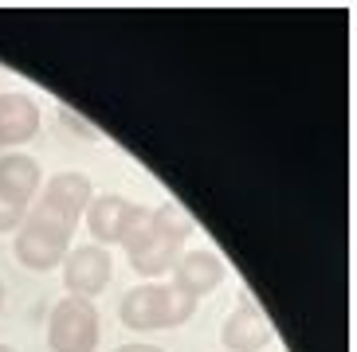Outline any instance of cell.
Returning <instances> with one entry per match:
<instances>
[{
    "mask_svg": "<svg viewBox=\"0 0 357 352\" xmlns=\"http://www.w3.org/2000/svg\"><path fill=\"white\" fill-rule=\"evenodd\" d=\"M59 122H63L71 134H79V137H91V141L98 137V125H91L86 118H79L75 110H67V106H59Z\"/></svg>",
    "mask_w": 357,
    "mask_h": 352,
    "instance_id": "cell-13",
    "label": "cell"
},
{
    "mask_svg": "<svg viewBox=\"0 0 357 352\" xmlns=\"http://www.w3.org/2000/svg\"><path fill=\"white\" fill-rule=\"evenodd\" d=\"M91 200H95V184H91V176L67 168V173H55L52 180L40 188V196H36L32 204L43 207L47 216L63 219L67 227H75V223L83 219V211H86Z\"/></svg>",
    "mask_w": 357,
    "mask_h": 352,
    "instance_id": "cell-7",
    "label": "cell"
},
{
    "mask_svg": "<svg viewBox=\"0 0 357 352\" xmlns=\"http://www.w3.org/2000/svg\"><path fill=\"white\" fill-rule=\"evenodd\" d=\"M71 235L75 227H67L63 219L47 216L43 207H28V219L20 223L16 239H12V255L16 262L36 274H47L52 266H63L67 250H71Z\"/></svg>",
    "mask_w": 357,
    "mask_h": 352,
    "instance_id": "cell-3",
    "label": "cell"
},
{
    "mask_svg": "<svg viewBox=\"0 0 357 352\" xmlns=\"http://www.w3.org/2000/svg\"><path fill=\"white\" fill-rule=\"evenodd\" d=\"M40 188H43V168L36 157L20 153V149L0 157V196L32 207V200L40 196Z\"/></svg>",
    "mask_w": 357,
    "mask_h": 352,
    "instance_id": "cell-11",
    "label": "cell"
},
{
    "mask_svg": "<svg viewBox=\"0 0 357 352\" xmlns=\"http://www.w3.org/2000/svg\"><path fill=\"white\" fill-rule=\"evenodd\" d=\"M83 219H86L91 239H95V247L110 250V247H122L130 235L142 231V223L149 219V207L134 204L126 196H114V192H102V196H95L86 204Z\"/></svg>",
    "mask_w": 357,
    "mask_h": 352,
    "instance_id": "cell-5",
    "label": "cell"
},
{
    "mask_svg": "<svg viewBox=\"0 0 357 352\" xmlns=\"http://www.w3.org/2000/svg\"><path fill=\"white\" fill-rule=\"evenodd\" d=\"M102 337L95 301L86 298H59L47 317V349L52 352H95Z\"/></svg>",
    "mask_w": 357,
    "mask_h": 352,
    "instance_id": "cell-4",
    "label": "cell"
},
{
    "mask_svg": "<svg viewBox=\"0 0 357 352\" xmlns=\"http://www.w3.org/2000/svg\"><path fill=\"white\" fill-rule=\"evenodd\" d=\"M24 219H28V204H16V200L0 196V235H8V231H20Z\"/></svg>",
    "mask_w": 357,
    "mask_h": 352,
    "instance_id": "cell-12",
    "label": "cell"
},
{
    "mask_svg": "<svg viewBox=\"0 0 357 352\" xmlns=\"http://www.w3.org/2000/svg\"><path fill=\"white\" fill-rule=\"evenodd\" d=\"M0 305H4V282H0Z\"/></svg>",
    "mask_w": 357,
    "mask_h": 352,
    "instance_id": "cell-16",
    "label": "cell"
},
{
    "mask_svg": "<svg viewBox=\"0 0 357 352\" xmlns=\"http://www.w3.org/2000/svg\"><path fill=\"white\" fill-rule=\"evenodd\" d=\"M169 274H173V282H169L173 290L185 294V298H192V301H200L204 294H212L224 282L228 262H224L216 250L200 247V250H185V255L177 259V266L169 270Z\"/></svg>",
    "mask_w": 357,
    "mask_h": 352,
    "instance_id": "cell-8",
    "label": "cell"
},
{
    "mask_svg": "<svg viewBox=\"0 0 357 352\" xmlns=\"http://www.w3.org/2000/svg\"><path fill=\"white\" fill-rule=\"evenodd\" d=\"M114 278V259L106 247H95V243H83V247L67 250L63 259V286L71 298H98V294L110 286Z\"/></svg>",
    "mask_w": 357,
    "mask_h": 352,
    "instance_id": "cell-6",
    "label": "cell"
},
{
    "mask_svg": "<svg viewBox=\"0 0 357 352\" xmlns=\"http://www.w3.org/2000/svg\"><path fill=\"white\" fill-rule=\"evenodd\" d=\"M40 134V106L28 94H0V149H16Z\"/></svg>",
    "mask_w": 357,
    "mask_h": 352,
    "instance_id": "cell-10",
    "label": "cell"
},
{
    "mask_svg": "<svg viewBox=\"0 0 357 352\" xmlns=\"http://www.w3.org/2000/svg\"><path fill=\"white\" fill-rule=\"evenodd\" d=\"M114 352H165V349H158V344H146V341H130V344H118Z\"/></svg>",
    "mask_w": 357,
    "mask_h": 352,
    "instance_id": "cell-14",
    "label": "cell"
},
{
    "mask_svg": "<svg viewBox=\"0 0 357 352\" xmlns=\"http://www.w3.org/2000/svg\"><path fill=\"white\" fill-rule=\"evenodd\" d=\"M0 352H16V349H12V344H0Z\"/></svg>",
    "mask_w": 357,
    "mask_h": 352,
    "instance_id": "cell-15",
    "label": "cell"
},
{
    "mask_svg": "<svg viewBox=\"0 0 357 352\" xmlns=\"http://www.w3.org/2000/svg\"><path fill=\"white\" fill-rule=\"evenodd\" d=\"M271 337H275L271 321L263 317V310L252 298L236 301V310L228 313V321L220 329V344L228 352H263L271 344Z\"/></svg>",
    "mask_w": 357,
    "mask_h": 352,
    "instance_id": "cell-9",
    "label": "cell"
},
{
    "mask_svg": "<svg viewBox=\"0 0 357 352\" xmlns=\"http://www.w3.org/2000/svg\"><path fill=\"white\" fill-rule=\"evenodd\" d=\"M197 313V301L177 294L165 282H142L122 298L118 317L130 333H161V329H181Z\"/></svg>",
    "mask_w": 357,
    "mask_h": 352,
    "instance_id": "cell-2",
    "label": "cell"
},
{
    "mask_svg": "<svg viewBox=\"0 0 357 352\" xmlns=\"http://www.w3.org/2000/svg\"><path fill=\"white\" fill-rule=\"evenodd\" d=\"M189 235H192V216L185 207H177V204L149 207V219L142 223V231L122 243L130 270L149 282L169 274V270L177 266V259L185 255Z\"/></svg>",
    "mask_w": 357,
    "mask_h": 352,
    "instance_id": "cell-1",
    "label": "cell"
}]
</instances>
